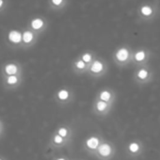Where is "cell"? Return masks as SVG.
I'll use <instances>...</instances> for the list:
<instances>
[{
  "mask_svg": "<svg viewBox=\"0 0 160 160\" xmlns=\"http://www.w3.org/2000/svg\"><path fill=\"white\" fill-rule=\"evenodd\" d=\"M129 53L126 48H121L116 53V58L119 61H125L128 58Z\"/></svg>",
  "mask_w": 160,
  "mask_h": 160,
  "instance_id": "obj_3",
  "label": "cell"
},
{
  "mask_svg": "<svg viewBox=\"0 0 160 160\" xmlns=\"http://www.w3.org/2000/svg\"><path fill=\"white\" fill-rule=\"evenodd\" d=\"M111 98V93L108 91H104L101 92L100 94V99L101 101H104V102H108Z\"/></svg>",
  "mask_w": 160,
  "mask_h": 160,
  "instance_id": "obj_8",
  "label": "cell"
},
{
  "mask_svg": "<svg viewBox=\"0 0 160 160\" xmlns=\"http://www.w3.org/2000/svg\"><path fill=\"white\" fill-rule=\"evenodd\" d=\"M145 57H146V55H145V52L144 51H138L135 55V58L138 61H142L145 58Z\"/></svg>",
  "mask_w": 160,
  "mask_h": 160,
  "instance_id": "obj_12",
  "label": "cell"
},
{
  "mask_svg": "<svg viewBox=\"0 0 160 160\" xmlns=\"http://www.w3.org/2000/svg\"><path fill=\"white\" fill-rule=\"evenodd\" d=\"M58 98H59L60 100L64 101V100L68 99V97H69V92H68L66 90H61V91L58 92Z\"/></svg>",
  "mask_w": 160,
  "mask_h": 160,
  "instance_id": "obj_10",
  "label": "cell"
},
{
  "mask_svg": "<svg viewBox=\"0 0 160 160\" xmlns=\"http://www.w3.org/2000/svg\"><path fill=\"white\" fill-rule=\"evenodd\" d=\"M5 71L8 74L10 75H13L16 72H17V66L14 64H8L5 67Z\"/></svg>",
  "mask_w": 160,
  "mask_h": 160,
  "instance_id": "obj_6",
  "label": "cell"
},
{
  "mask_svg": "<svg viewBox=\"0 0 160 160\" xmlns=\"http://www.w3.org/2000/svg\"><path fill=\"white\" fill-rule=\"evenodd\" d=\"M31 26L34 29H40L43 26V21L40 18H36L31 22Z\"/></svg>",
  "mask_w": 160,
  "mask_h": 160,
  "instance_id": "obj_7",
  "label": "cell"
},
{
  "mask_svg": "<svg viewBox=\"0 0 160 160\" xmlns=\"http://www.w3.org/2000/svg\"><path fill=\"white\" fill-rule=\"evenodd\" d=\"M75 65L78 69H84L85 68V62L83 60H78Z\"/></svg>",
  "mask_w": 160,
  "mask_h": 160,
  "instance_id": "obj_19",
  "label": "cell"
},
{
  "mask_svg": "<svg viewBox=\"0 0 160 160\" xmlns=\"http://www.w3.org/2000/svg\"><path fill=\"white\" fill-rule=\"evenodd\" d=\"M139 149V145L137 143V142H132L130 145H129V150L132 152H137Z\"/></svg>",
  "mask_w": 160,
  "mask_h": 160,
  "instance_id": "obj_14",
  "label": "cell"
},
{
  "mask_svg": "<svg viewBox=\"0 0 160 160\" xmlns=\"http://www.w3.org/2000/svg\"><path fill=\"white\" fill-rule=\"evenodd\" d=\"M52 2H53L55 5H59V4H61L62 0H52Z\"/></svg>",
  "mask_w": 160,
  "mask_h": 160,
  "instance_id": "obj_21",
  "label": "cell"
},
{
  "mask_svg": "<svg viewBox=\"0 0 160 160\" xmlns=\"http://www.w3.org/2000/svg\"><path fill=\"white\" fill-rule=\"evenodd\" d=\"M2 5H3V0H0V8L2 7Z\"/></svg>",
  "mask_w": 160,
  "mask_h": 160,
  "instance_id": "obj_22",
  "label": "cell"
},
{
  "mask_svg": "<svg viewBox=\"0 0 160 160\" xmlns=\"http://www.w3.org/2000/svg\"><path fill=\"white\" fill-rule=\"evenodd\" d=\"M17 81H18V78L15 75H11L8 78V84H10V85H14L17 83Z\"/></svg>",
  "mask_w": 160,
  "mask_h": 160,
  "instance_id": "obj_16",
  "label": "cell"
},
{
  "mask_svg": "<svg viewBox=\"0 0 160 160\" xmlns=\"http://www.w3.org/2000/svg\"><path fill=\"white\" fill-rule=\"evenodd\" d=\"M82 60L85 62V63H88L92 60V56L90 54H84L83 57H82Z\"/></svg>",
  "mask_w": 160,
  "mask_h": 160,
  "instance_id": "obj_17",
  "label": "cell"
},
{
  "mask_svg": "<svg viewBox=\"0 0 160 160\" xmlns=\"http://www.w3.org/2000/svg\"><path fill=\"white\" fill-rule=\"evenodd\" d=\"M0 160H1V159H0Z\"/></svg>",
  "mask_w": 160,
  "mask_h": 160,
  "instance_id": "obj_24",
  "label": "cell"
},
{
  "mask_svg": "<svg viewBox=\"0 0 160 160\" xmlns=\"http://www.w3.org/2000/svg\"><path fill=\"white\" fill-rule=\"evenodd\" d=\"M58 160H65V159H64V158H58Z\"/></svg>",
  "mask_w": 160,
  "mask_h": 160,
  "instance_id": "obj_23",
  "label": "cell"
},
{
  "mask_svg": "<svg viewBox=\"0 0 160 160\" xmlns=\"http://www.w3.org/2000/svg\"><path fill=\"white\" fill-rule=\"evenodd\" d=\"M23 40H24V42H27V43L30 42L33 40V34H32L30 31H26V32H24V34H23Z\"/></svg>",
  "mask_w": 160,
  "mask_h": 160,
  "instance_id": "obj_9",
  "label": "cell"
},
{
  "mask_svg": "<svg viewBox=\"0 0 160 160\" xmlns=\"http://www.w3.org/2000/svg\"><path fill=\"white\" fill-rule=\"evenodd\" d=\"M54 141H55L56 143L59 144V143H61V142L63 141V138L60 137L59 135H57V136H55V138H54Z\"/></svg>",
  "mask_w": 160,
  "mask_h": 160,
  "instance_id": "obj_20",
  "label": "cell"
},
{
  "mask_svg": "<svg viewBox=\"0 0 160 160\" xmlns=\"http://www.w3.org/2000/svg\"><path fill=\"white\" fill-rule=\"evenodd\" d=\"M108 108V103L104 102V101H99L96 104V108L98 111H104L106 108Z\"/></svg>",
  "mask_w": 160,
  "mask_h": 160,
  "instance_id": "obj_11",
  "label": "cell"
},
{
  "mask_svg": "<svg viewBox=\"0 0 160 160\" xmlns=\"http://www.w3.org/2000/svg\"><path fill=\"white\" fill-rule=\"evenodd\" d=\"M23 39L22 37V34L16 30H12L9 33V40L14 43H18L21 42V40Z\"/></svg>",
  "mask_w": 160,
  "mask_h": 160,
  "instance_id": "obj_2",
  "label": "cell"
},
{
  "mask_svg": "<svg viewBox=\"0 0 160 160\" xmlns=\"http://www.w3.org/2000/svg\"><path fill=\"white\" fill-rule=\"evenodd\" d=\"M67 134H68V131H67V129L66 128H59V130H58V135L60 136V137H62V138H64V137H66L67 136Z\"/></svg>",
  "mask_w": 160,
  "mask_h": 160,
  "instance_id": "obj_18",
  "label": "cell"
},
{
  "mask_svg": "<svg viewBox=\"0 0 160 160\" xmlns=\"http://www.w3.org/2000/svg\"><path fill=\"white\" fill-rule=\"evenodd\" d=\"M140 11H141V13H142V14H144V15H146V16L151 15V14H152V9H151L149 6H144V7H142Z\"/></svg>",
  "mask_w": 160,
  "mask_h": 160,
  "instance_id": "obj_13",
  "label": "cell"
},
{
  "mask_svg": "<svg viewBox=\"0 0 160 160\" xmlns=\"http://www.w3.org/2000/svg\"><path fill=\"white\" fill-rule=\"evenodd\" d=\"M138 78H140V79H146L147 78V76H148V72L146 71V70H140L138 72Z\"/></svg>",
  "mask_w": 160,
  "mask_h": 160,
  "instance_id": "obj_15",
  "label": "cell"
},
{
  "mask_svg": "<svg viewBox=\"0 0 160 160\" xmlns=\"http://www.w3.org/2000/svg\"><path fill=\"white\" fill-rule=\"evenodd\" d=\"M103 69H104L103 63L100 62V61H98V60L94 61V62L92 63V67H91V71H92V72H95V73L101 72L103 71Z\"/></svg>",
  "mask_w": 160,
  "mask_h": 160,
  "instance_id": "obj_5",
  "label": "cell"
},
{
  "mask_svg": "<svg viewBox=\"0 0 160 160\" xmlns=\"http://www.w3.org/2000/svg\"><path fill=\"white\" fill-rule=\"evenodd\" d=\"M99 139L95 137H92V138H90L89 139H87L86 141V145L88 146V148L90 149H95L99 146Z\"/></svg>",
  "mask_w": 160,
  "mask_h": 160,
  "instance_id": "obj_4",
  "label": "cell"
},
{
  "mask_svg": "<svg viewBox=\"0 0 160 160\" xmlns=\"http://www.w3.org/2000/svg\"><path fill=\"white\" fill-rule=\"evenodd\" d=\"M98 152H99V154H101L102 156H108L110 153H111V147L109 144H101L99 146V149H98Z\"/></svg>",
  "mask_w": 160,
  "mask_h": 160,
  "instance_id": "obj_1",
  "label": "cell"
}]
</instances>
